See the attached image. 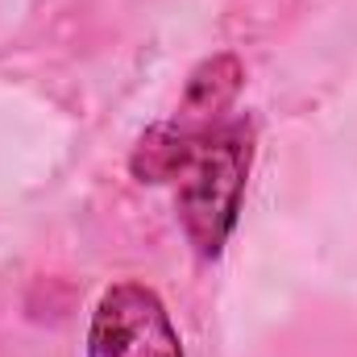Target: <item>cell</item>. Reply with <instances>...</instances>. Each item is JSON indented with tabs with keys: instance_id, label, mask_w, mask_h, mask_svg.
Returning <instances> with one entry per match:
<instances>
[{
	"instance_id": "obj_1",
	"label": "cell",
	"mask_w": 357,
	"mask_h": 357,
	"mask_svg": "<svg viewBox=\"0 0 357 357\" xmlns=\"http://www.w3.org/2000/svg\"><path fill=\"white\" fill-rule=\"evenodd\" d=\"M250 158L254 129L245 121L183 116V125H158L137 142L133 175L175 183L178 216L191 245L204 258H216L237 225Z\"/></svg>"
},
{
	"instance_id": "obj_2",
	"label": "cell",
	"mask_w": 357,
	"mask_h": 357,
	"mask_svg": "<svg viewBox=\"0 0 357 357\" xmlns=\"http://www.w3.org/2000/svg\"><path fill=\"white\" fill-rule=\"evenodd\" d=\"M88 357H183V341L167 303L150 287L116 282L91 312Z\"/></svg>"
}]
</instances>
